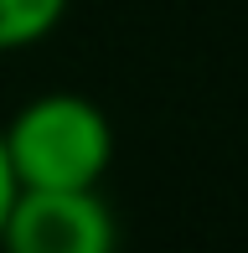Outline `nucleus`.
Wrapping results in <instances>:
<instances>
[{"mask_svg":"<svg viewBox=\"0 0 248 253\" xmlns=\"http://www.w3.org/2000/svg\"><path fill=\"white\" fill-rule=\"evenodd\" d=\"M5 155L21 191H88L114 160V124L83 93H37L5 124Z\"/></svg>","mask_w":248,"mask_h":253,"instance_id":"1","label":"nucleus"},{"mask_svg":"<svg viewBox=\"0 0 248 253\" xmlns=\"http://www.w3.org/2000/svg\"><path fill=\"white\" fill-rule=\"evenodd\" d=\"M0 253H119V222L98 186L16 191L0 227Z\"/></svg>","mask_w":248,"mask_h":253,"instance_id":"2","label":"nucleus"},{"mask_svg":"<svg viewBox=\"0 0 248 253\" xmlns=\"http://www.w3.org/2000/svg\"><path fill=\"white\" fill-rule=\"evenodd\" d=\"M67 0H0V52H21L47 42L62 26Z\"/></svg>","mask_w":248,"mask_h":253,"instance_id":"3","label":"nucleus"},{"mask_svg":"<svg viewBox=\"0 0 248 253\" xmlns=\"http://www.w3.org/2000/svg\"><path fill=\"white\" fill-rule=\"evenodd\" d=\"M16 170H10V155H5V134H0V227H5V212H10V202H16Z\"/></svg>","mask_w":248,"mask_h":253,"instance_id":"4","label":"nucleus"}]
</instances>
